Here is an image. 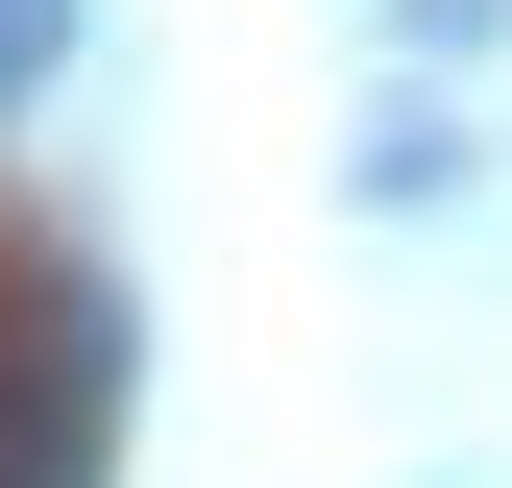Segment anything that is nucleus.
Returning a JSON list of instances; mask_svg holds the SVG:
<instances>
[{"label": "nucleus", "mask_w": 512, "mask_h": 488, "mask_svg": "<svg viewBox=\"0 0 512 488\" xmlns=\"http://www.w3.org/2000/svg\"><path fill=\"white\" fill-rule=\"evenodd\" d=\"M98 440H122V318L25 293L0 318V488H98Z\"/></svg>", "instance_id": "1"}, {"label": "nucleus", "mask_w": 512, "mask_h": 488, "mask_svg": "<svg viewBox=\"0 0 512 488\" xmlns=\"http://www.w3.org/2000/svg\"><path fill=\"white\" fill-rule=\"evenodd\" d=\"M49 49H74V0H0V98H49Z\"/></svg>", "instance_id": "2"}]
</instances>
